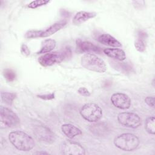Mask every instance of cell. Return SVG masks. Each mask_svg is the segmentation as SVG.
Masks as SVG:
<instances>
[{
    "instance_id": "19",
    "label": "cell",
    "mask_w": 155,
    "mask_h": 155,
    "mask_svg": "<svg viewBox=\"0 0 155 155\" xmlns=\"http://www.w3.org/2000/svg\"><path fill=\"white\" fill-rule=\"evenodd\" d=\"M111 64L114 69L125 74H130L134 71L133 66L127 62H122L116 60L112 61Z\"/></svg>"
},
{
    "instance_id": "20",
    "label": "cell",
    "mask_w": 155,
    "mask_h": 155,
    "mask_svg": "<svg viewBox=\"0 0 155 155\" xmlns=\"http://www.w3.org/2000/svg\"><path fill=\"white\" fill-rule=\"evenodd\" d=\"M56 45V41L51 39H48L44 40L41 44V47L40 50L37 52V54H42V53H50L52 51Z\"/></svg>"
},
{
    "instance_id": "18",
    "label": "cell",
    "mask_w": 155,
    "mask_h": 155,
    "mask_svg": "<svg viewBox=\"0 0 155 155\" xmlns=\"http://www.w3.org/2000/svg\"><path fill=\"white\" fill-rule=\"evenodd\" d=\"M66 24L67 21L65 20H61L55 22L48 28H47L46 30H43V32L41 35V38H46L52 35L53 34L55 33L56 32L64 27Z\"/></svg>"
},
{
    "instance_id": "28",
    "label": "cell",
    "mask_w": 155,
    "mask_h": 155,
    "mask_svg": "<svg viewBox=\"0 0 155 155\" xmlns=\"http://www.w3.org/2000/svg\"><path fill=\"white\" fill-rule=\"evenodd\" d=\"M145 102L150 107L154 108V97L147 96L145 98Z\"/></svg>"
},
{
    "instance_id": "25",
    "label": "cell",
    "mask_w": 155,
    "mask_h": 155,
    "mask_svg": "<svg viewBox=\"0 0 155 155\" xmlns=\"http://www.w3.org/2000/svg\"><path fill=\"white\" fill-rule=\"evenodd\" d=\"M49 1L46 0H36L31 2L28 4V7L30 8H36L39 7L49 3Z\"/></svg>"
},
{
    "instance_id": "30",
    "label": "cell",
    "mask_w": 155,
    "mask_h": 155,
    "mask_svg": "<svg viewBox=\"0 0 155 155\" xmlns=\"http://www.w3.org/2000/svg\"><path fill=\"white\" fill-rule=\"evenodd\" d=\"M35 154H48L49 153L46 151H37V152L35 153Z\"/></svg>"
},
{
    "instance_id": "7",
    "label": "cell",
    "mask_w": 155,
    "mask_h": 155,
    "mask_svg": "<svg viewBox=\"0 0 155 155\" xmlns=\"http://www.w3.org/2000/svg\"><path fill=\"white\" fill-rule=\"evenodd\" d=\"M117 119L120 124L131 128H138L142 124L140 117L133 112L120 113L118 114Z\"/></svg>"
},
{
    "instance_id": "12",
    "label": "cell",
    "mask_w": 155,
    "mask_h": 155,
    "mask_svg": "<svg viewBox=\"0 0 155 155\" xmlns=\"http://www.w3.org/2000/svg\"><path fill=\"white\" fill-rule=\"evenodd\" d=\"M148 39L147 33L143 30H139L136 33V38L134 41V47L139 52H144L147 48Z\"/></svg>"
},
{
    "instance_id": "8",
    "label": "cell",
    "mask_w": 155,
    "mask_h": 155,
    "mask_svg": "<svg viewBox=\"0 0 155 155\" xmlns=\"http://www.w3.org/2000/svg\"><path fill=\"white\" fill-rule=\"evenodd\" d=\"M33 134L35 137L41 142L51 143L55 141L56 135L47 127L38 125L33 128Z\"/></svg>"
},
{
    "instance_id": "9",
    "label": "cell",
    "mask_w": 155,
    "mask_h": 155,
    "mask_svg": "<svg viewBox=\"0 0 155 155\" xmlns=\"http://www.w3.org/2000/svg\"><path fill=\"white\" fill-rule=\"evenodd\" d=\"M62 154L66 155H84L85 154L84 148L78 142L66 140L61 145Z\"/></svg>"
},
{
    "instance_id": "24",
    "label": "cell",
    "mask_w": 155,
    "mask_h": 155,
    "mask_svg": "<svg viewBox=\"0 0 155 155\" xmlns=\"http://www.w3.org/2000/svg\"><path fill=\"white\" fill-rule=\"evenodd\" d=\"M42 32L43 30H29L25 33V37L27 39L41 38V35Z\"/></svg>"
},
{
    "instance_id": "5",
    "label": "cell",
    "mask_w": 155,
    "mask_h": 155,
    "mask_svg": "<svg viewBox=\"0 0 155 155\" xmlns=\"http://www.w3.org/2000/svg\"><path fill=\"white\" fill-rule=\"evenodd\" d=\"M81 116L86 120L95 122L99 120L102 116V110L96 104L87 103L80 110Z\"/></svg>"
},
{
    "instance_id": "23",
    "label": "cell",
    "mask_w": 155,
    "mask_h": 155,
    "mask_svg": "<svg viewBox=\"0 0 155 155\" xmlns=\"http://www.w3.org/2000/svg\"><path fill=\"white\" fill-rule=\"evenodd\" d=\"M3 75L7 81L8 82L13 81L16 77L15 72L11 69H5L3 71Z\"/></svg>"
},
{
    "instance_id": "26",
    "label": "cell",
    "mask_w": 155,
    "mask_h": 155,
    "mask_svg": "<svg viewBox=\"0 0 155 155\" xmlns=\"http://www.w3.org/2000/svg\"><path fill=\"white\" fill-rule=\"evenodd\" d=\"M37 97L41 99H43V100L48 101V100L53 99L55 97V94H54V93H50V94H39V95H37Z\"/></svg>"
},
{
    "instance_id": "10",
    "label": "cell",
    "mask_w": 155,
    "mask_h": 155,
    "mask_svg": "<svg viewBox=\"0 0 155 155\" xmlns=\"http://www.w3.org/2000/svg\"><path fill=\"white\" fill-rule=\"evenodd\" d=\"M110 100L114 107L120 109H128L131 105L130 97L123 93L118 92L113 94Z\"/></svg>"
},
{
    "instance_id": "6",
    "label": "cell",
    "mask_w": 155,
    "mask_h": 155,
    "mask_svg": "<svg viewBox=\"0 0 155 155\" xmlns=\"http://www.w3.org/2000/svg\"><path fill=\"white\" fill-rule=\"evenodd\" d=\"M1 122L5 127H16L20 125V119L11 109L1 106L0 108Z\"/></svg>"
},
{
    "instance_id": "29",
    "label": "cell",
    "mask_w": 155,
    "mask_h": 155,
    "mask_svg": "<svg viewBox=\"0 0 155 155\" xmlns=\"http://www.w3.org/2000/svg\"><path fill=\"white\" fill-rule=\"evenodd\" d=\"M78 92L82 96H89L90 95V91L85 87H80L78 90Z\"/></svg>"
},
{
    "instance_id": "11",
    "label": "cell",
    "mask_w": 155,
    "mask_h": 155,
    "mask_svg": "<svg viewBox=\"0 0 155 155\" xmlns=\"http://www.w3.org/2000/svg\"><path fill=\"white\" fill-rule=\"evenodd\" d=\"M76 51L78 53L94 52L101 54L102 50L99 47L94 45L93 43L78 39L76 41Z\"/></svg>"
},
{
    "instance_id": "14",
    "label": "cell",
    "mask_w": 155,
    "mask_h": 155,
    "mask_svg": "<svg viewBox=\"0 0 155 155\" xmlns=\"http://www.w3.org/2000/svg\"><path fill=\"white\" fill-rule=\"evenodd\" d=\"M97 16L96 13L91 12L81 11L78 12L73 19V24L74 25H79L90 19L93 18Z\"/></svg>"
},
{
    "instance_id": "15",
    "label": "cell",
    "mask_w": 155,
    "mask_h": 155,
    "mask_svg": "<svg viewBox=\"0 0 155 155\" xmlns=\"http://www.w3.org/2000/svg\"><path fill=\"white\" fill-rule=\"evenodd\" d=\"M97 41L100 43L114 47H122L121 43L117 41L115 38L112 36L111 35L107 33L102 34L97 37Z\"/></svg>"
},
{
    "instance_id": "21",
    "label": "cell",
    "mask_w": 155,
    "mask_h": 155,
    "mask_svg": "<svg viewBox=\"0 0 155 155\" xmlns=\"http://www.w3.org/2000/svg\"><path fill=\"white\" fill-rule=\"evenodd\" d=\"M1 100L5 104L12 105L14 100L16 98L17 94L15 93H9V92H1Z\"/></svg>"
},
{
    "instance_id": "3",
    "label": "cell",
    "mask_w": 155,
    "mask_h": 155,
    "mask_svg": "<svg viewBox=\"0 0 155 155\" xmlns=\"http://www.w3.org/2000/svg\"><path fill=\"white\" fill-rule=\"evenodd\" d=\"M140 143L139 139L132 133H122L114 139V145L125 151H132L137 148Z\"/></svg>"
},
{
    "instance_id": "31",
    "label": "cell",
    "mask_w": 155,
    "mask_h": 155,
    "mask_svg": "<svg viewBox=\"0 0 155 155\" xmlns=\"http://www.w3.org/2000/svg\"><path fill=\"white\" fill-rule=\"evenodd\" d=\"M154 79H153V82H152V83H153V87H154Z\"/></svg>"
},
{
    "instance_id": "4",
    "label": "cell",
    "mask_w": 155,
    "mask_h": 155,
    "mask_svg": "<svg viewBox=\"0 0 155 155\" xmlns=\"http://www.w3.org/2000/svg\"><path fill=\"white\" fill-rule=\"evenodd\" d=\"M81 63L83 67L92 71L104 73L107 70L106 64L104 60L94 54H84L81 58Z\"/></svg>"
},
{
    "instance_id": "2",
    "label": "cell",
    "mask_w": 155,
    "mask_h": 155,
    "mask_svg": "<svg viewBox=\"0 0 155 155\" xmlns=\"http://www.w3.org/2000/svg\"><path fill=\"white\" fill-rule=\"evenodd\" d=\"M72 52L70 47H65L59 51L47 53L38 58V62L43 67H49L68 59L71 57Z\"/></svg>"
},
{
    "instance_id": "17",
    "label": "cell",
    "mask_w": 155,
    "mask_h": 155,
    "mask_svg": "<svg viewBox=\"0 0 155 155\" xmlns=\"http://www.w3.org/2000/svg\"><path fill=\"white\" fill-rule=\"evenodd\" d=\"M61 130L66 136L70 139L82 134V131L79 128L70 124H63L61 126Z\"/></svg>"
},
{
    "instance_id": "13",
    "label": "cell",
    "mask_w": 155,
    "mask_h": 155,
    "mask_svg": "<svg viewBox=\"0 0 155 155\" xmlns=\"http://www.w3.org/2000/svg\"><path fill=\"white\" fill-rule=\"evenodd\" d=\"M89 130L93 134L97 136H104L107 135L110 132V127L108 125L104 122H98L91 125Z\"/></svg>"
},
{
    "instance_id": "22",
    "label": "cell",
    "mask_w": 155,
    "mask_h": 155,
    "mask_svg": "<svg viewBox=\"0 0 155 155\" xmlns=\"http://www.w3.org/2000/svg\"><path fill=\"white\" fill-rule=\"evenodd\" d=\"M155 119L154 116L148 117L145 121V128L146 131L151 134H154L155 133Z\"/></svg>"
},
{
    "instance_id": "16",
    "label": "cell",
    "mask_w": 155,
    "mask_h": 155,
    "mask_svg": "<svg viewBox=\"0 0 155 155\" xmlns=\"http://www.w3.org/2000/svg\"><path fill=\"white\" fill-rule=\"evenodd\" d=\"M103 51L107 56L117 61H122L126 59L125 51L120 48H105Z\"/></svg>"
},
{
    "instance_id": "1",
    "label": "cell",
    "mask_w": 155,
    "mask_h": 155,
    "mask_svg": "<svg viewBox=\"0 0 155 155\" xmlns=\"http://www.w3.org/2000/svg\"><path fill=\"white\" fill-rule=\"evenodd\" d=\"M10 143L18 150L28 151L35 145V142L32 137L22 131H12L8 134Z\"/></svg>"
},
{
    "instance_id": "27",
    "label": "cell",
    "mask_w": 155,
    "mask_h": 155,
    "mask_svg": "<svg viewBox=\"0 0 155 155\" xmlns=\"http://www.w3.org/2000/svg\"><path fill=\"white\" fill-rule=\"evenodd\" d=\"M21 53H22V54L25 56H28L30 55V49L28 48V46L25 44H22L21 45Z\"/></svg>"
}]
</instances>
